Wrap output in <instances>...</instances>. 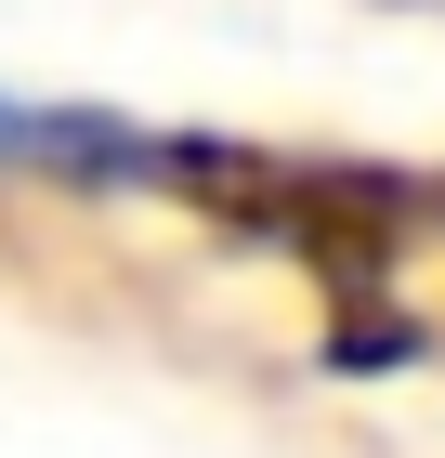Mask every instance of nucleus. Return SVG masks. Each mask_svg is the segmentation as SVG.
Here are the masks:
<instances>
[{
  "instance_id": "f257e3e1",
  "label": "nucleus",
  "mask_w": 445,
  "mask_h": 458,
  "mask_svg": "<svg viewBox=\"0 0 445 458\" xmlns=\"http://www.w3.org/2000/svg\"><path fill=\"white\" fill-rule=\"evenodd\" d=\"M0 157H27V171H144L158 144L118 131V118H79V106H0Z\"/></svg>"
}]
</instances>
